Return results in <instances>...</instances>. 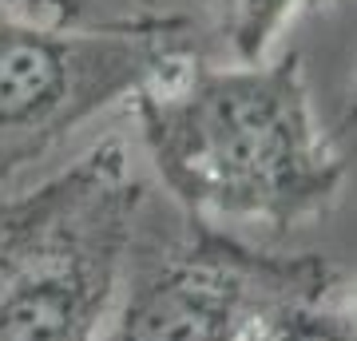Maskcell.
Instances as JSON below:
<instances>
[{
	"instance_id": "ba28073f",
	"label": "cell",
	"mask_w": 357,
	"mask_h": 341,
	"mask_svg": "<svg viewBox=\"0 0 357 341\" xmlns=\"http://www.w3.org/2000/svg\"><path fill=\"white\" fill-rule=\"evenodd\" d=\"M342 127H357V76H354V84H349V96H345Z\"/></svg>"
},
{
	"instance_id": "52a82bcc",
	"label": "cell",
	"mask_w": 357,
	"mask_h": 341,
	"mask_svg": "<svg viewBox=\"0 0 357 341\" xmlns=\"http://www.w3.org/2000/svg\"><path fill=\"white\" fill-rule=\"evenodd\" d=\"M290 341H357V282H333L302 314Z\"/></svg>"
},
{
	"instance_id": "9c48e42d",
	"label": "cell",
	"mask_w": 357,
	"mask_h": 341,
	"mask_svg": "<svg viewBox=\"0 0 357 341\" xmlns=\"http://www.w3.org/2000/svg\"><path fill=\"white\" fill-rule=\"evenodd\" d=\"M250 341H274V338H266V333H258V338H250Z\"/></svg>"
},
{
	"instance_id": "277c9868",
	"label": "cell",
	"mask_w": 357,
	"mask_h": 341,
	"mask_svg": "<svg viewBox=\"0 0 357 341\" xmlns=\"http://www.w3.org/2000/svg\"><path fill=\"white\" fill-rule=\"evenodd\" d=\"M199 52L195 16L155 28H52L0 16V195Z\"/></svg>"
},
{
	"instance_id": "6da1fadb",
	"label": "cell",
	"mask_w": 357,
	"mask_h": 341,
	"mask_svg": "<svg viewBox=\"0 0 357 341\" xmlns=\"http://www.w3.org/2000/svg\"><path fill=\"white\" fill-rule=\"evenodd\" d=\"M147 163L183 215L274 234L330 215L345 155L321 127L298 52L215 63L203 52L128 103Z\"/></svg>"
},
{
	"instance_id": "3957f363",
	"label": "cell",
	"mask_w": 357,
	"mask_h": 341,
	"mask_svg": "<svg viewBox=\"0 0 357 341\" xmlns=\"http://www.w3.org/2000/svg\"><path fill=\"white\" fill-rule=\"evenodd\" d=\"M337 274L318 254H270L183 215L135 234L128 274L96 341H290Z\"/></svg>"
},
{
	"instance_id": "5b68a950",
	"label": "cell",
	"mask_w": 357,
	"mask_h": 341,
	"mask_svg": "<svg viewBox=\"0 0 357 341\" xmlns=\"http://www.w3.org/2000/svg\"><path fill=\"white\" fill-rule=\"evenodd\" d=\"M342 0H206L211 28L234 63H262L302 16L337 8Z\"/></svg>"
},
{
	"instance_id": "8992f818",
	"label": "cell",
	"mask_w": 357,
	"mask_h": 341,
	"mask_svg": "<svg viewBox=\"0 0 357 341\" xmlns=\"http://www.w3.org/2000/svg\"><path fill=\"white\" fill-rule=\"evenodd\" d=\"M0 16L52 28H155L187 20V0H0Z\"/></svg>"
},
{
	"instance_id": "7a4b0ae2",
	"label": "cell",
	"mask_w": 357,
	"mask_h": 341,
	"mask_svg": "<svg viewBox=\"0 0 357 341\" xmlns=\"http://www.w3.org/2000/svg\"><path fill=\"white\" fill-rule=\"evenodd\" d=\"M143 211L147 183L119 135L0 195V341L100 338Z\"/></svg>"
}]
</instances>
